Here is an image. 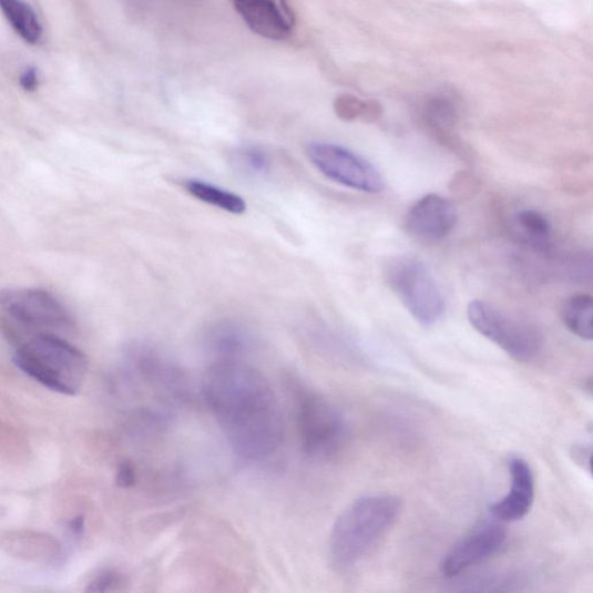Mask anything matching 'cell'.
I'll use <instances>...</instances> for the list:
<instances>
[{"label": "cell", "mask_w": 593, "mask_h": 593, "mask_svg": "<svg viewBox=\"0 0 593 593\" xmlns=\"http://www.w3.org/2000/svg\"><path fill=\"white\" fill-rule=\"evenodd\" d=\"M202 395L239 458L263 460L282 446L285 423L272 386L260 371L242 360L216 362L203 377Z\"/></svg>", "instance_id": "cell-1"}, {"label": "cell", "mask_w": 593, "mask_h": 593, "mask_svg": "<svg viewBox=\"0 0 593 593\" xmlns=\"http://www.w3.org/2000/svg\"><path fill=\"white\" fill-rule=\"evenodd\" d=\"M402 502L392 495L360 498L346 508L329 538L333 569L350 572L362 563L398 522Z\"/></svg>", "instance_id": "cell-2"}, {"label": "cell", "mask_w": 593, "mask_h": 593, "mask_svg": "<svg viewBox=\"0 0 593 593\" xmlns=\"http://www.w3.org/2000/svg\"><path fill=\"white\" fill-rule=\"evenodd\" d=\"M13 362L44 388L70 397L81 391L89 369L86 355L51 331H37L20 341Z\"/></svg>", "instance_id": "cell-3"}, {"label": "cell", "mask_w": 593, "mask_h": 593, "mask_svg": "<svg viewBox=\"0 0 593 593\" xmlns=\"http://www.w3.org/2000/svg\"><path fill=\"white\" fill-rule=\"evenodd\" d=\"M296 421L303 451L323 459L337 453L346 442L347 423L341 411L319 393L297 385L294 389Z\"/></svg>", "instance_id": "cell-4"}, {"label": "cell", "mask_w": 593, "mask_h": 593, "mask_svg": "<svg viewBox=\"0 0 593 593\" xmlns=\"http://www.w3.org/2000/svg\"><path fill=\"white\" fill-rule=\"evenodd\" d=\"M385 278L409 314L425 327L440 321L446 313V299L428 267L417 257H393L385 269Z\"/></svg>", "instance_id": "cell-5"}, {"label": "cell", "mask_w": 593, "mask_h": 593, "mask_svg": "<svg viewBox=\"0 0 593 593\" xmlns=\"http://www.w3.org/2000/svg\"><path fill=\"white\" fill-rule=\"evenodd\" d=\"M472 327L519 362H530L544 348L543 333L523 319L483 300H473L468 307Z\"/></svg>", "instance_id": "cell-6"}, {"label": "cell", "mask_w": 593, "mask_h": 593, "mask_svg": "<svg viewBox=\"0 0 593 593\" xmlns=\"http://www.w3.org/2000/svg\"><path fill=\"white\" fill-rule=\"evenodd\" d=\"M0 308L8 320L30 334L68 331L74 327L67 307L54 295L42 289L0 290Z\"/></svg>", "instance_id": "cell-7"}, {"label": "cell", "mask_w": 593, "mask_h": 593, "mask_svg": "<svg viewBox=\"0 0 593 593\" xmlns=\"http://www.w3.org/2000/svg\"><path fill=\"white\" fill-rule=\"evenodd\" d=\"M307 157L334 183L358 192L377 194L384 188L378 170L351 150L333 143L309 144Z\"/></svg>", "instance_id": "cell-8"}, {"label": "cell", "mask_w": 593, "mask_h": 593, "mask_svg": "<svg viewBox=\"0 0 593 593\" xmlns=\"http://www.w3.org/2000/svg\"><path fill=\"white\" fill-rule=\"evenodd\" d=\"M507 541L505 528L499 522H485L463 536L447 554L442 574L454 579L489 558L498 554Z\"/></svg>", "instance_id": "cell-9"}, {"label": "cell", "mask_w": 593, "mask_h": 593, "mask_svg": "<svg viewBox=\"0 0 593 593\" xmlns=\"http://www.w3.org/2000/svg\"><path fill=\"white\" fill-rule=\"evenodd\" d=\"M457 223L454 206L447 198L429 194L411 206L406 227L411 236L426 243L447 238Z\"/></svg>", "instance_id": "cell-10"}, {"label": "cell", "mask_w": 593, "mask_h": 593, "mask_svg": "<svg viewBox=\"0 0 593 593\" xmlns=\"http://www.w3.org/2000/svg\"><path fill=\"white\" fill-rule=\"evenodd\" d=\"M236 9L248 28L269 40L292 35L296 18L288 0H235Z\"/></svg>", "instance_id": "cell-11"}, {"label": "cell", "mask_w": 593, "mask_h": 593, "mask_svg": "<svg viewBox=\"0 0 593 593\" xmlns=\"http://www.w3.org/2000/svg\"><path fill=\"white\" fill-rule=\"evenodd\" d=\"M511 477L509 493L491 505L493 518L501 523L519 522L526 518L535 498V480L530 463L522 457L509 459Z\"/></svg>", "instance_id": "cell-12"}, {"label": "cell", "mask_w": 593, "mask_h": 593, "mask_svg": "<svg viewBox=\"0 0 593 593\" xmlns=\"http://www.w3.org/2000/svg\"><path fill=\"white\" fill-rule=\"evenodd\" d=\"M216 362L242 360L251 348L248 333L236 324L224 323L214 327L206 339Z\"/></svg>", "instance_id": "cell-13"}, {"label": "cell", "mask_w": 593, "mask_h": 593, "mask_svg": "<svg viewBox=\"0 0 593 593\" xmlns=\"http://www.w3.org/2000/svg\"><path fill=\"white\" fill-rule=\"evenodd\" d=\"M0 12L24 42L30 44L40 42L42 24L34 9L24 0H0Z\"/></svg>", "instance_id": "cell-14"}, {"label": "cell", "mask_w": 593, "mask_h": 593, "mask_svg": "<svg viewBox=\"0 0 593 593\" xmlns=\"http://www.w3.org/2000/svg\"><path fill=\"white\" fill-rule=\"evenodd\" d=\"M184 187L193 197L223 212L243 215L247 211V204L242 196L202 180H187Z\"/></svg>", "instance_id": "cell-15"}, {"label": "cell", "mask_w": 593, "mask_h": 593, "mask_svg": "<svg viewBox=\"0 0 593 593\" xmlns=\"http://www.w3.org/2000/svg\"><path fill=\"white\" fill-rule=\"evenodd\" d=\"M562 320L576 337L591 341L593 338V299L576 295L564 303Z\"/></svg>", "instance_id": "cell-16"}, {"label": "cell", "mask_w": 593, "mask_h": 593, "mask_svg": "<svg viewBox=\"0 0 593 593\" xmlns=\"http://www.w3.org/2000/svg\"><path fill=\"white\" fill-rule=\"evenodd\" d=\"M515 227L525 243L535 248H545L551 239L552 227L549 219L539 212L526 209L514 217Z\"/></svg>", "instance_id": "cell-17"}, {"label": "cell", "mask_w": 593, "mask_h": 593, "mask_svg": "<svg viewBox=\"0 0 593 593\" xmlns=\"http://www.w3.org/2000/svg\"><path fill=\"white\" fill-rule=\"evenodd\" d=\"M426 115L432 126L442 131H448L456 120V111L451 102L444 99L432 100L426 110Z\"/></svg>", "instance_id": "cell-18"}, {"label": "cell", "mask_w": 593, "mask_h": 593, "mask_svg": "<svg viewBox=\"0 0 593 593\" xmlns=\"http://www.w3.org/2000/svg\"><path fill=\"white\" fill-rule=\"evenodd\" d=\"M238 163L252 175H265L270 170L268 154L262 149L246 147L238 153Z\"/></svg>", "instance_id": "cell-19"}, {"label": "cell", "mask_w": 593, "mask_h": 593, "mask_svg": "<svg viewBox=\"0 0 593 593\" xmlns=\"http://www.w3.org/2000/svg\"><path fill=\"white\" fill-rule=\"evenodd\" d=\"M335 111L344 120L376 114L372 103H366L351 95H342L335 101Z\"/></svg>", "instance_id": "cell-20"}, {"label": "cell", "mask_w": 593, "mask_h": 593, "mask_svg": "<svg viewBox=\"0 0 593 593\" xmlns=\"http://www.w3.org/2000/svg\"><path fill=\"white\" fill-rule=\"evenodd\" d=\"M124 583L123 576L115 571H103L89 584L88 592L116 591Z\"/></svg>", "instance_id": "cell-21"}, {"label": "cell", "mask_w": 593, "mask_h": 593, "mask_svg": "<svg viewBox=\"0 0 593 593\" xmlns=\"http://www.w3.org/2000/svg\"><path fill=\"white\" fill-rule=\"evenodd\" d=\"M573 461L587 473H591L592 446L579 443L571 450Z\"/></svg>", "instance_id": "cell-22"}, {"label": "cell", "mask_w": 593, "mask_h": 593, "mask_svg": "<svg viewBox=\"0 0 593 593\" xmlns=\"http://www.w3.org/2000/svg\"><path fill=\"white\" fill-rule=\"evenodd\" d=\"M137 480L136 470L131 462L124 461L117 469L116 483L121 488H131Z\"/></svg>", "instance_id": "cell-23"}, {"label": "cell", "mask_w": 593, "mask_h": 593, "mask_svg": "<svg viewBox=\"0 0 593 593\" xmlns=\"http://www.w3.org/2000/svg\"><path fill=\"white\" fill-rule=\"evenodd\" d=\"M20 86L28 92H34L40 84V75L34 67L25 68L20 74Z\"/></svg>", "instance_id": "cell-24"}, {"label": "cell", "mask_w": 593, "mask_h": 593, "mask_svg": "<svg viewBox=\"0 0 593 593\" xmlns=\"http://www.w3.org/2000/svg\"><path fill=\"white\" fill-rule=\"evenodd\" d=\"M69 529L72 531L73 534L81 535L85 529V519L83 518V515L73 519L69 524Z\"/></svg>", "instance_id": "cell-25"}]
</instances>
